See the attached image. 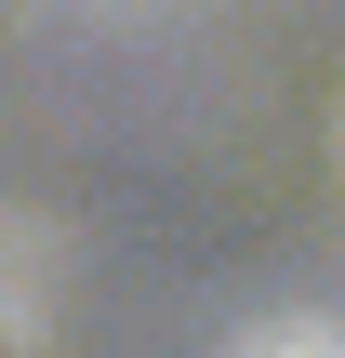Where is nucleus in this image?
Wrapping results in <instances>:
<instances>
[{"label": "nucleus", "mask_w": 345, "mask_h": 358, "mask_svg": "<svg viewBox=\"0 0 345 358\" xmlns=\"http://www.w3.org/2000/svg\"><path fill=\"white\" fill-rule=\"evenodd\" d=\"M226 358H345V332L332 319H266V332H239Z\"/></svg>", "instance_id": "1"}]
</instances>
